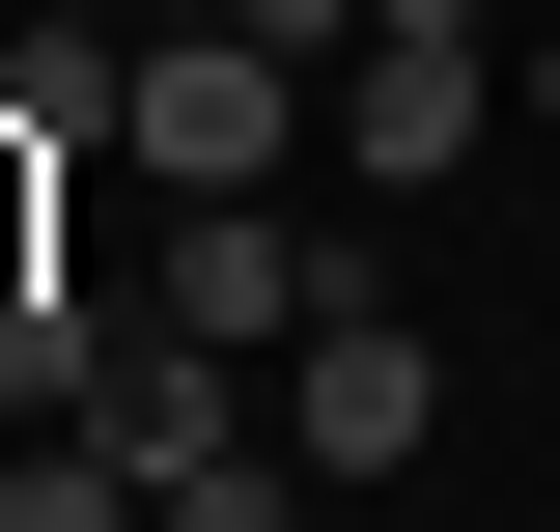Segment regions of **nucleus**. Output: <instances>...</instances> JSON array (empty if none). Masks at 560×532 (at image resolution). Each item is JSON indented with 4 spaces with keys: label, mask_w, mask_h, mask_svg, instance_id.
I'll use <instances>...</instances> for the list:
<instances>
[{
    "label": "nucleus",
    "mask_w": 560,
    "mask_h": 532,
    "mask_svg": "<svg viewBox=\"0 0 560 532\" xmlns=\"http://www.w3.org/2000/svg\"><path fill=\"white\" fill-rule=\"evenodd\" d=\"M168 309H197L224 365H280L308 309H364V253H337V224H280V197H168Z\"/></svg>",
    "instance_id": "39448f33"
},
{
    "label": "nucleus",
    "mask_w": 560,
    "mask_h": 532,
    "mask_svg": "<svg viewBox=\"0 0 560 532\" xmlns=\"http://www.w3.org/2000/svg\"><path fill=\"white\" fill-rule=\"evenodd\" d=\"M420 420H448V365H420V309H393V280L280 336V449H308V476H420Z\"/></svg>",
    "instance_id": "7ed1b4c3"
},
{
    "label": "nucleus",
    "mask_w": 560,
    "mask_h": 532,
    "mask_svg": "<svg viewBox=\"0 0 560 532\" xmlns=\"http://www.w3.org/2000/svg\"><path fill=\"white\" fill-rule=\"evenodd\" d=\"M280 476H308V449H224V476H168V532H280Z\"/></svg>",
    "instance_id": "6e6552de"
},
{
    "label": "nucleus",
    "mask_w": 560,
    "mask_h": 532,
    "mask_svg": "<svg viewBox=\"0 0 560 532\" xmlns=\"http://www.w3.org/2000/svg\"><path fill=\"white\" fill-rule=\"evenodd\" d=\"M253 393H280V365H224L197 309H113V365H84V449L168 505V476H224V449H253Z\"/></svg>",
    "instance_id": "f03ea898"
},
{
    "label": "nucleus",
    "mask_w": 560,
    "mask_h": 532,
    "mask_svg": "<svg viewBox=\"0 0 560 532\" xmlns=\"http://www.w3.org/2000/svg\"><path fill=\"white\" fill-rule=\"evenodd\" d=\"M84 365H113V309L57 253H0V420H84Z\"/></svg>",
    "instance_id": "423d86ee"
},
{
    "label": "nucleus",
    "mask_w": 560,
    "mask_h": 532,
    "mask_svg": "<svg viewBox=\"0 0 560 532\" xmlns=\"http://www.w3.org/2000/svg\"><path fill=\"white\" fill-rule=\"evenodd\" d=\"M337 169H364V197L477 169V0H364V57H337Z\"/></svg>",
    "instance_id": "20e7f679"
},
{
    "label": "nucleus",
    "mask_w": 560,
    "mask_h": 532,
    "mask_svg": "<svg viewBox=\"0 0 560 532\" xmlns=\"http://www.w3.org/2000/svg\"><path fill=\"white\" fill-rule=\"evenodd\" d=\"M224 28H280V57H308V84H337V57H364V0H224Z\"/></svg>",
    "instance_id": "1a4fd4ad"
},
{
    "label": "nucleus",
    "mask_w": 560,
    "mask_h": 532,
    "mask_svg": "<svg viewBox=\"0 0 560 532\" xmlns=\"http://www.w3.org/2000/svg\"><path fill=\"white\" fill-rule=\"evenodd\" d=\"M0 532H168V505H140L84 420H0Z\"/></svg>",
    "instance_id": "0eeeda50"
},
{
    "label": "nucleus",
    "mask_w": 560,
    "mask_h": 532,
    "mask_svg": "<svg viewBox=\"0 0 560 532\" xmlns=\"http://www.w3.org/2000/svg\"><path fill=\"white\" fill-rule=\"evenodd\" d=\"M308 113H337V84L280 57V28H168V57L113 84V140L168 169V197H280V140H308Z\"/></svg>",
    "instance_id": "f257e3e1"
},
{
    "label": "nucleus",
    "mask_w": 560,
    "mask_h": 532,
    "mask_svg": "<svg viewBox=\"0 0 560 532\" xmlns=\"http://www.w3.org/2000/svg\"><path fill=\"white\" fill-rule=\"evenodd\" d=\"M504 113H560V28H533V84H504Z\"/></svg>",
    "instance_id": "9d476101"
}]
</instances>
